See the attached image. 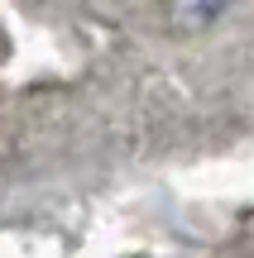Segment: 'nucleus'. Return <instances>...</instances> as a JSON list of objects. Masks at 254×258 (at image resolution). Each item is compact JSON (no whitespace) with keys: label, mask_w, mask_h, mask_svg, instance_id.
I'll return each instance as SVG.
<instances>
[{"label":"nucleus","mask_w":254,"mask_h":258,"mask_svg":"<svg viewBox=\"0 0 254 258\" xmlns=\"http://www.w3.org/2000/svg\"><path fill=\"white\" fill-rule=\"evenodd\" d=\"M192 10H197L201 19H211V15H216V10H226V0H197V5H192Z\"/></svg>","instance_id":"nucleus-1"}]
</instances>
